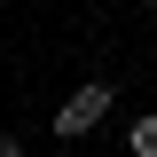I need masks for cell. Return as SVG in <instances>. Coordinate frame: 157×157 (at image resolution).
Here are the masks:
<instances>
[{"mask_svg":"<svg viewBox=\"0 0 157 157\" xmlns=\"http://www.w3.org/2000/svg\"><path fill=\"white\" fill-rule=\"evenodd\" d=\"M0 157H32V149H24V141H16V134H0Z\"/></svg>","mask_w":157,"mask_h":157,"instance_id":"3957f363","label":"cell"},{"mask_svg":"<svg viewBox=\"0 0 157 157\" xmlns=\"http://www.w3.org/2000/svg\"><path fill=\"white\" fill-rule=\"evenodd\" d=\"M141 8H157V0H141Z\"/></svg>","mask_w":157,"mask_h":157,"instance_id":"277c9868","label":"cell"},{"mask_svg":"<svg viewBox=\"0 0 157 157\" xmlns=\"http://www.w3.org/2000/svg\"><path fill=\"white\" fill-rule=\"evenodd\" d=\"M126 157H157V110H134V118H126Z\"/></svg>","mask_w":157,"mask_h":157,"instance_id":"7a4b0ae2","label":"cell"},{"mask_svg":"<svg viewBox=\"0 0 157 157\" xmlns=\"http://www.w3.org/2000/svg\"><path fill=\"white\" fill-rule=\"evenodd\" d=\"M110 110H118V86H110V78H78V86L63 94V110L47 118V126H55V141H86V134H94V126H102Z\"/></svg>","mask_w":157,"mask_h":157,"instance_id":"6da1fadb","label":"cell"}]
</instances>
